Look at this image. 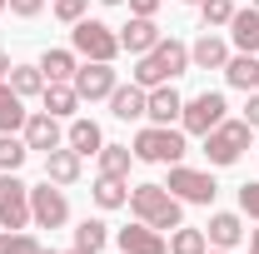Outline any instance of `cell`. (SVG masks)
<instances>
[{
    "mask_svg": "<svg viewBox=\"0 0 259 254\" xmlns=\"http://www.w3.org/2000/svg\"><path fill=\"white\" fill-rule=\"evenodd\" d=\"M5 75H10V55L0 50V80H5Z\"/></svg>",
    "mask_w": 259,
    "mask_h": 254,
    "instance_id": "38",
    "label": "cell"
},
{
    "mask_svg": "<svg viewBox=\"0 0 259 254\" xmlns=\"http://www.w3.org/2000/svg\"><path fill=\"white\" fill-rule=\"evenodd\" d=\"M70 50L80 55V60H110L115 65V55H120V35L110 30L105 20H75L70 25Z\"/></svg>",
    "mask_w": 259,
    "mask_h": 254,
    "instance_id": "5",
    "label": "cell"
},
{
    "mask_svg": "<svg viewBox=\"0 0 259 254\" xmlns=\"http://www.w3.org/2000/svg\"><path fill=\"white\" fill-rule=\"evenodd\" d=\"M180 110H185V95H180L175 80H169V85H155V90H150V110H145V120H150V125H175Z\"/></svg>",
    "mask_w": 259,
    "mask_h": 254,
    "instance_id": "16",
    "label": "cell"
},
{
    "mask_svg": "<svg viewBox=\"0 0 259 254\" xmlns=\"http://www.w3.org/2000/svg\"><path fill=\"white\" fill-rule=\"evenodd\" d=\"M80 170H85V159L75 155L70 145H60V150H50V155H45V180H55V185H75V180H80Z\"/></svg>",
    "mask_w": 259,
    "mask_h": 254,
    "instance_id": "19",
    "label": "cell"
},
{
    "mask_svg": "<svg viewBox=\"0 0 259 254\" xmlns=\"http://www.w3.org/2000/svg\"><path fill=\"white\" fill-rule=\"evenodd\" d=\"M244 220L239 215H229V209H220V215H209V224H204V239H209V249H234V244H244Z\"/></svg>",
    "mask_w": 259,
    "mask_h": 254,
    "instance_id": "14",
    "label": "cell"
},
{
    "mask_svg": "<svg viewBox=\"0 0 259 254\" xmlns=\"http://www.w3.org/2000/svg\"><path fill=\"white\" fill-rule=\"evenodd\" d=\"M164 190L175 194L180 204H214L220 185H214V175H209V170H190V164H169V185H164Z\"/></svg>",
    "mask_w": 259,
    "mask_h": 254,
    "instance_id": "7",
    "label": "cell"
},
{
    "mask_svg": "<svg viewBox=\"0 0 259 254\" xmlns=\"http://www.w3.org/2000/svg\"><path fill=\"white\" fill-rule=\"evenodd\" d=\"M30 159V145H25V135H0V170H20Z\"/></svg>",
    "mask_w": 259,
    "mask_h": 254,
    "instance_id": "31",
    "label": "cell"
},
{
    "mask_svg": "<svg viewBox=\"0 0 259 254\" xmlns=\"http://www.w3.org/2000/svg\"><path fill=\"white\" fill-rule=\"evenodd\" d=\"M75 95L80 100H110V90L120 85V75H115V65L110 60H80V70H75Z\"/></svg>",
    "mask_w": 259,
    "mask_h": 254,
    "instance_id": "10",
    "label": "cell"
},
{
    "mask_svg": "<svg viewBox=\"0 0 259 254\" xmlns=\"http://www.w3.org/2000/svg\"><path fill=\"white\" fill-rule=\"evenodd\" d=\"M209 249V239H204V229H190V224H180V229H169V254H204Z\"/></svg>",
    "mask_w": 259,
    "mask_h": 254,
    "instance_id": "29",
    "label": "cell"
},
{
    "mask_svg": "<svg viewBox=\"0 0 259 254\" xmlns=\"http://www.w3.org/2000/svg\"><path fill=\"white\" fill-rule=\"evenodd\" d=\"M249 5H259V0H249Z\"/></svg>",
    "mask_w": 259,
    "mask_h": 254,
    "instance_id": "46",
    "label": "cell"
},
{
    "mask_svg": "<svg viewBox=\"0 0 259 254\" xmlns=\"http://www.w3.org/2000/svg\"><path fill=\"white\" fill-rule=\"evenodd\" d=\"M135 159H145V164H180V159L190 155V135L175 125H145L135 135Z\"/></svg>",
    "mask_w": 259,
    "mask_h": 254,
    "instance_id": "3",
    "label": "cell"
},
{
    "mask_svg": "<svg viewBox=\"0 0 259 254\" xmlns=\"http://www.w3.org/2000/svg\"><path fill=\"white\" fill-rule=\"evenodd\" d=\"M249 140H254V125L244 115L239 120H220V125L204 135V159L214 170H229V164H239V155L249 150Z\"/></svg>",
    "mask_w": 259,
    "mask_h": 254,
    "instance_id": "4",
    "label": "cell"
},
{
    "mask_svg": "<svg viewBox=\"0 0 259 254\" xmlns=\"http://www.w3.org/2000/svg\"><path fill=\"white\" fill-rule=\"evenodd\" d=\"M115 244H120V254H169L164 229H155V224H145V220H135L130 229H120Z\"/></svg>",
    "mask_w": 259,
    "mask_h": 254,
    "instance_id": "11",
    "label": "cell"
},
{
    "mask_svg": "<svg viewBox=\"0 0 259 254\" xmlns=\"http://www.w3.org/2000/svg\"><path fill=\"white\" fill-rule=\"evenodd\" d=\"M65 145L75 150V155H100V145H105V135H100L95 120H70V130H65Z\"/></svg>",
    "mask_w": 259,
    "mask_h": 254,
    "instance_id": "22",
    "label": "cell"
},
{
    "mask_svg": "<svg viewBox=\"0 0 259 254\" xmlns=\"http://www.w3.org/2000/svg\"><path fill=\"white\" fill-rule=\"evenodd\" d=\"M204 254H234V249H204Z\"/></svg>",
    "mask_w": 259,
    "mask_h": 254,
    "instance_id": "40",
    "label": "cell"
},
{
    "mask_svg": "<svg viewBox=\"0 0 259 254\" xmlns=\"http://www.w3.org/2000/svg\"><path fill=\"white\" fill-rule=\"evenodd\" d=\"M220 120H229V105H225L220 90H199V95L185 100V110H180V130H185V135H199V140L220 125Z\"/></svg>",
    "mask_w": 259,
    "mask_h": 254,
    "instance_id": "6",
    "label": "cell"
},
{
    "mask_svg": "<svg viewBox=\"0 0 259 254\" xmlns=\"http://www.w3.org/2000/svg\"><path fill=\"white\" fill-rule=\"evenodd\" d=\"M239 215L259 220V185H239Z\"/></svg>",
    "mask_w": 259,
    "mask_h": 254,
    "instance_id": "34",
    "label": "cell"
},
{
    "mask_svg": "<svg viewBox=\"0 0 259 254\" xmlns=\"http://www.w3.org/2000/svg\"><path fill=\"white\" fill-rule=\"evenodd\" d=\"M244 120L259 130V90H249V100H244Z\"/></svg>",
    "mask_w": 259,
    "mask_h": 254,
    "instance_id": "37",
    "label": "cell"
},
{
    "mask_svg": "<svg viewBox=\"0 0 259 254\" xmlns=\"http://www.w3.org/2000/svg\"><path fill=\"white\" fill-rule=\"evenodd\" d=\"M30 224H40V229H60V224H70L65 185L45 180V185H35V190H30Z\"/></svg>",
    "mask_w": 259,
    "mask_h": 254,
    "instance_id": "9",
    "label": "cell"
},
{
    "mask_svg": "<svg viewBox=\"0 0 259 254\" xmlns=\"http://www.w3.org/2000/svg\"><path fill=\"white\" fill-rule=\"evenodd\" d=\"M254 90H259V80H254Z\"/></svg>",
    "mask_w": 259,
    "mask_h": 254,
    "instance_id": "47",
    "label": "cell"
},
{
    "mask_svg": "<svg viewBox=\"0 0 259 254\" xmlns=\"http://www.w3.org/2000/svg\"><path fill=\"white\" fill-rule=\"evenodd\" d=\"M160 40H164V35H160V25H155L150 15H130V25L120 30V50H130V55L140 60V55H150Z\"/></svg>",
    "mask_w": 259,
    "mask_h": 254,
    "instance_id": "13",
    "label": "cell"
},
{
    "mask_svg": "<svg viewBox=\"0 0 259 254\" xmlns=\"http://www.w3.org/2000/svg\"><path fill=\"white\" fill-rule=\"evenodd\" d=\"M40 254H60V249H45V244H40Z\"/></svg>",
    "mask_w": 259,
    "mask_h": 254,
    "instance_id": "43",
    "label": "cell"
},
{
    "mask_svg": "<svg viewBox=\"0 0 259 254\" xmlns=\"http://www.w3.org/2000/svg\"><path fill=\"white\" fill-rule=\"evenodd\" d=\"M225 80L234 85V90H244V95H249V90H254V80H259V55L234 50V55L225 60Z\"/></svg>",
    "mask_w": 259,
    "mask_h": 254,
    "instance_id": "23",
    "label": "cell"
},
{
    "mask_svg": "<svg viewBox=\"0 0 259 254\" xmlns=\"http://www.w3.org/2000/svg\"><path fill=\"white\" fill-rule=\"evenodd\" d=\"M5 10H10V0H0V15H5Z\"/></svg>",
    "mask_w": 259,
    "mask_h": 254,
    "instance_id": "42",
    "label": "cell"
},
{
    "mask_svg": "<svg viewBox=\"0 0 259 254\" xmlns=\"http://www.w3.org/2000/svg\"><path fill=\"white\" fill-rule=\"evenodd\" d=\"M130 215L169 234V229L185 224V204L164 190V185H130Z\"/></svg>",
    "mask_w": 259,
    "mask_h": 254,
    "instance_id": "2",
    "label": "cell"
},
{
    "mask_svg": "<svg viewBox=\"0 0 259 254\" xmlns=\"http://www.w3.org/2000/svg\"><path fill=\"white\" fill-rule=\"evenodd\" d=\"M229 40H234V50H244V55H259V5H244V10H234V20H229Z\"/></svg>",
    "mask_w": 259,
    "mask_h": 254,
    "instance_id": "17",
    "label": "cell"
},
{
    "mask_svg": "<svg viewBox=\"0 0 259 254\" xmlns=\"http://www.w3.org/2000/svg\"><path fill=\"white\" fill-rule=\"evenodd\" d=\"M130 5V15H150L155 20V10H160V0H125Z\"/></svg>",
    "mask_w": 259,
    "mask_h": 254,
    "instance_id": "36",
    "label": "cell"
},
{
    "mask_svg": "<svg viewBox=\"0 0 259 254\" xmlns=\"http://www.w3.org/2000/svg\"><path fill=\"white\" fill-rule=\"evenodd\" d=\"M45 10V0H10V15H20V20H35Z\"/></svg>",
    "mask_w": 259,
    "mask_h": 254,
    "instance_id": "35",
    "label": "cell"
},
{
    "mask_svg": "<svg viewBox=\"0 0 259 254\" xmlns=\"http://www.w3.org/2000/svg\"><path fill=\"white\" fill-rule=\"evenodd\" d=\"M100 175H115V180H130V159H135V150L130 145H100Z\"/></svg>",
    "mask_w": 259,
    "mask_h": 254,
    "instance_id": "27",
    "label": "cell"
},
{
    "mask_svg": "<svg viewBox=\"0 0 259 254\" xmlns=\"http://www.w3.org/2000/svg\"><path fill=\"white\" fill-rule=\"evenodd\" d=\"M90 194H95V204H100V209H125V204H130V180L100 175L95 185H90Z\"/></svg>",
    "mask_w": 259,
    "mask_h": 254,
    "instance_id": "24",
    "label": "cell"
},
{
    "mask_svg": "<svg viewBox=\"0 0 259 254\" xmlns=\"http://www.w3.org/2000/svg\"><path fill=\"white\" fill-rule=\"evenodd\" d=\"M105 239H110V224H105V220H80V224H75V249L100 254Z\"/></svg>",
    "mask_w": 259,
    "mask_h": 254,
    "instance_id": "28",
    "label": "cell"
},
{
    "mask_svg": "<svg viewBox=\"0 0 259 254\" xmlns=\"http://www.w3.org/2000/svg\"><path fill=\"white\" fill-rule=\"evenodd\" d=\"M180 5H199V0H180Z\"/></svg>",
    "mask_w": 259,
    "mask_h": 254,
    "instance_id": "44",
    "label": "cell"
},
{
    "mask_svg": "<svg viewBox=\"0 0 259 254\" xmlns=\"http://www.w3.org/2000/svg\"><path fill=\"white\" fill-rule=\"evenodd\" d=\"M190 45L185 40H160L150 55H140L135 60V70H130V80L140 85V90H155V85H169V80H180V75H190Z\"/></svg>",
    "mask_w": 259,
    "mask_h": 254,
    "instance_id": "1",
    "label": "cell"
},
{
    "mask_svg": "<svg viewBox=\"0 0 259 254\" xmlns=\"http://www.w3.org/2000/svg\"><path fill=\"white\" fill-rule=\"evenodd\" d=\"M5 80H10V90H15L20 100H30V95L45 90V70H40V65H10Z\"/></svg>",
    "mask_w": 259,
    "mask_h": 254,
    "instance_id": "25",
    "label": "cell"
},
{
    "mask_svg": "<svg viewBox=\"0 0 259 254\" xmlns=\"http://www.w3.org/2000/svg\"><path fill=\"white\" fill-rule=\"evenodd\" d=\"M225 60H229V45L214 30H204L190 45V65H194V70H225Z\"/></svg>",
    "mask_w": 259,
    "mask_h": 254,
    "instance_id": "18",
    "label": "cell"
},
{
    "mask_svg": "<svg viewBox=\"0 0 259 254\" xmlns=\"http://www.w3.org/2000/svg\"><path fill=\"white\" fill-rule=\"evenodd\" d=\"M40 70H45V80H75L80 55H75V50H45V55H40Z\"/></svg>",
    "mask_w": 259,
    "mask_h": 254,
    "instance_id": "26",
    "label": "cell"
},
{
    "mask_svg": "<svg viewBox=\"0 0 259 254\" xmlns=\"http://www.w3.org/2000/svg\"><path fill=\"white\" fill-rule=\"evenodd\" d=\"M85 10H90V0H55V15H60L65 25H75V20H85Z\"/></svg>",
    "mask_w": 259,
    "mask_h": 254,
    "instance_id": "33",
    "label": "cell"
},
{
    "mask_svg": "<svg viewBox=\"0 0 259 254\" xmlns=\"http://www.w3.org/2000/svg\"><path fill=\"white\" fill-rule=\"evenodd\" d=\"M40 105H45L55 120H70V115H75V105H80V95H75V85H70V80H45Z\"/></svg>",
    "mask_w": 259,
    "mask_h": 254,
    "instance_id": "20",
    "label": "cell"
},
{
    "mask_svg": "<svg viewBox=\"0 0 259 254\" xmlns=\"http://www.w3.org/2000/svg\"><path fill=\"white\" fill-rule=\"evenodd\" d=\"M30 120V110H25V100L10 90V80H0V135H20Z\"/></svg>",
    "mask_w": 259,
    "mask_h": 254,
    "instance_id": "21",
    "label": "cell"
},
{
    "mask_svg": "<svg viewBox=\"0 0 259 254\" xmlns=\"http://www.w3.org/2000/svg\"><path fill=\"white\" fill-rule=\"evenodd\" d=\"M249 254H259V229H249Z\"/></svg>",
    "mask_w": 259,
    "mask_h": 254,
    "instance_id": "39",
    "label": "cell"
},
{
    "mask_svg": "<svg viewBox=\"0 0 259 254\" xmlns=\"http://www.w3.org/2000/svg\"><path fill=\"white\" fill-rule=\"evenodd\" d=\"M145 110H150V90H140L135 80L110 90V115H115V120H125V125L130 120H145Z\"/></svg>",
    "mask_w": 259,
    "mask_h": 254,
    "instance_id": "15",
    "label": "cell"
},
{
    "mask_svg": "<svg viewBox=\"0 0 259 254\" xmlns=\"http://www.w3.org/2000/svg\"><path fill=\"white\" fill-rule=\"evenodd\" d=\"M0 254H40V239L30 229H0Z\"/></svg>",
    "mask_w": 259,
    "mask_h": 254,
    "instance_id": "32",
    "label": "cell"
},
{
    "mask_svg": "<svg viewBox=\"0 0 259 254\" xmlns=\"http://www.w3.org/2000/svg\"><path fill=\"white\" fill-rule=\"evenodd\" d=\"M0 229H30V185L0 170Z\"/></svg>",
    "mask_w": 259,
    "mask_h": 254,
    "instance_id": "8",
    "label": "cell"
},
{
    "mask_svg": "<svg viewBox=\"0 0 259 254\" xmlns=\"http://www.w3.org/2000/svg\"><path fill=\"white\" fill-rule=\"evenodd\" d=\"M65 254H85V249H65Z\"/></svg>",
    "mask_w": 259,
    "mask_h": 254,
    "instance_id": "45",
    "label": "cell"
},
{
    "mask_svg": "<svg viewBox=\"0 0 259 254\" xmlns=\"http://www.w3.org/2000/svg\"><path fill=\"white\" fill-rule=\"evenodd\" d=\"M100 5H125V0H100Z\"/></svg>",
    "mask_w": 259,
    "mask_h": 254,
    "instance_id": "41",
    "label": "cell"
},
{
    "mask_svg": "<svg viewBox=\"0 0 259 254\" xmlns=\"http://www.w3.org/2000/svg\"><path fill=\"white\" fill-rule=\"evenodd\" d=\"M234 0H199V20H204V30H225L229 20H234Z\"/></svg>",
    "mask_w": 259,
    "mask_h": 254,
    "instance_id": "30",
    "label": "cell"
},
{
    "mask_svg": "<svg viewBox=\"0 0 259 254\" xmlns=\"http://www.w3.org/2000/svg\"><path fill=\"white\" fill-rule=\"evenodd\" d=\"M20 135H25V145L40 150V155H50V150H60V145H65V130H60V120H55L50 110H35Z\"/></svg>",
    "mask_w": 259,
    "mask_h": 254,
    "instance_id": "12",
    "label": "cell"
}]
</instances>
